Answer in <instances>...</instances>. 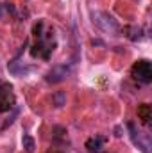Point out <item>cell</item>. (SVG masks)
<instances>
[{"label": "cell", "instance_id": "6da1fadb", "mask_svg": "<svg viewBox=\"0 0 152 153\" xmlns=\"http://www.w3.org/2000/svg\"><path fill=\"white\" fill-rule=\"evenodd\" d=\"M52 38H54V32H52V30H48V32H47V36L41 32V34L38 36L36 45H34V46H32V50H31L32 57L48 59V57H50V53L54 52V46H56V43L52 41Z\"/></svg>", "mask_w": 152, "mask_h": 153}, {"label": "cell", "instance_id": "7a4b0ae2", "mask_svg": "<svg viewBox=\"0 0 152 153\" xmlns=\"http://www.w3.org/2000/svg\"><path fill=\"white\" fill-rule=\"evenodd\" d=\"M91 18H93V23L102 30V32H108V34H114L118 32V23L111 14L104 13V11H93L91 13Z\"/></svg>", "mask_w": 152, "mask_h": 153}, {"label": "cell", "instance_id": "3957f363", "mask_svg": "<svg viewBox=\"0 0 152 153\" xmlns=\"http://www.w3.org/2000/svg\"><path fill=\"white\" fill-rule=\"evenodd\" d=\"M131 75L134 80L141 82V84H150L152 82V66L149 61L141 59V61H136L131 68Z\"/></svg>", "mask_w": 152, "mask_h": 153}, {"label": "cell", "instance_id": "277c9868", "mask_svg": "<svg viewBox=\"0 0 152 153\" xmlns=\"http://www.w3.org/2000/svg\"><path fill=\"white\" fill-rule=\"evenodd\" d=\"M14 103H16V98H14V93H13V85L0 80V112L13 111Z\"/></svg>", "mask_w": 152, "mask_h": 153}, {"label": "cell", "instance_id": "5b68a950", "mask_svg": "<svg viewBox=\"0 0 152 153\" xmlns=\"http://www.w3.org/2000/svg\"><path fill=\"white\" fill-rule=\"evenodd\" d=\"M68 75H70V66L68 64H57V66H54L52 70L47 71L45 80L48 84H59V82H63Z\"/></svg>", "mask_w": 152, "mask_h": 153}, {"label": "cell", "instance_id": "8992f818", "mask_svg": "<svg viewBox=\"0 0 152 153\" xmlns=\"http://www.w3.org/2000/svg\"><path fill=\"white\" fill-rule=\"evenodd\" d=\"M138 117H140V121L145 125V126H149L150 125V119H152V109L149 103H141L140 107H138Z\"/></svg>", "mask_w": 152, "mask_h": 153}, {"label": "cell", "instance_id": "52a82bcc", "mask_svg": "<svg viewBox=\"0 0 152 153\" xmlns=\"http://www.w3.org/2000/svg\"><path fill=\"white\" fill-rule=\"evenodd\" d=\"M104 143H106V139H104V137H100V135H97V137L88 139L86 148H88V152H90V153H97L102 146H104Z\"/></svg>", "mask_w": 152, "mask_h": 153}, {"label": "cell", "instance_id": "ba28073f", "mask_svg": "<svg viewBox=\"0 0 152 153\" xmlns=\"http://www.w3.org/2000/svg\"><path fill=\"white\" fill-rule=\"evenodd\" d=\"M22 146H23V150L27 153H32L34 148H36V143H34V139L31 135H23L22 137Z\"/></svg>", "mask_w": 152, "mask_h": 153}, {"label": "cell", "instance_id": "9c48e42d", "mask_svg": "<svg viewBox=\"0 0 152 153\" xmlns=\"http://www.w3.org/2000/svg\"><path fill=\"white\" fill-rule=\"evenodd\" d=\"M52 102H54V105H56V107H63V105L66 103V94L59 91V93H56V94L52 96Z\"/></svg>", "mask_w": 152, "mask_h": 153}, {"label": "cell", "instance_id": "30bf717a", "mask_svg": "<svg viewBox=\"0 0 152 153\" xmlns=\"http://www.w3.org/2000/svg\"><path fill=\"white\" fill-rule=\"evenodd\" d=\"M97 153H100V152H97Z\"/></svg>", "mask_w": 152, "mask_h": 153}]
</instances>
